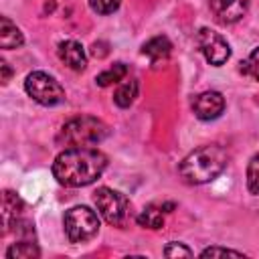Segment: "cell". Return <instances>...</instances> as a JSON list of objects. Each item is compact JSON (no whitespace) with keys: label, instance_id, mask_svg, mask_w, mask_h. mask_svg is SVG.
<instances>
[{"label":"cell","instance_id":"52a82bcc","mask_svg":"<svg viewBox=\"0 0 259 259\" xmlns=\"http://www.w3.org/2000/svg\"><path fill=\"white\" fill-rule=\"evenodd\" d=\"M196 45H198V51L204 55V59L214 67L225 65L231 57L229 42L225 40L223 34H219L212 28H200L196 34Z\"/></svg>","mask_w":259,"mask_h":259},{"label":"cell","instance_id":"4fadbf2b","mask_svg":"<svg viewBox=\"0 0 259 259\" xmlns=\"http://www.w3.org/2000/svg\"><path fill=\"white\" fill-rule=\"evenodd\" d=\"M138 225L140 227H144V229H162L164 227V208L162 206H154V204H150V206H146L140 214H138Z\"/></svg>","mask_w":259,"mask_h":259},{"label":"cell","instance_id":"9c48e42d","mask_svg":"<svg viewBox=\"0 0 259 259\" xmlns=\"http://www.w3.org/2000/svg\"><path fill=\"white\" fill-rule=\"evenodd\" d=\"M249 4L251 0H210V10L221 24H235L247 14Z\"/></svg>","mask_w":259,"mask_h":259},{"label":"cell","instance_id":"8992f818","mask_svg":"<svg viewBox=\"0 0 259 259\" xmlns=\"http://www.w3.org/2000/svg\"><path fill=\"white\" fill-rule=\"evenodd\" d=\"M24 91L28 93V97H32L36 103L45 105V107H53L65 101V89L61 87V83L45 73V71H32L26 75L24 81Z\"/></svg>","mask_w":259,"mask_h":259},{"label":"cell","instance_id":"2e32d148","mask_svg":"<svg viewBox=\"0 0 259 259\" xmlns=\"http://www.w3.org/2000/svg\"><path fill=\"white\" fill-rule=\"evenodd\" d=\"M125 73H127V67H125L123 63H115L113 67L101 71V73L95 77V83H97L99 87H107V85H111V83L121 81V79L125 77Z\"/></svg>","mask_w":259,"mask_h":259},{"label":"cell","instance_id":"6da1fadb","mask_svg":"<svg viewBox=\"0 0 259 259\" xmlns=\"http://www.w3.org/2000/svg\"><path fill=\"white\" fill-rule=\"evenodd\" d=\"M107 168V156L91 146H73L53 162V176L67 188L93 184Z\"/></svg>","mask_w":259,"mask_h":259},{"label":"cell","instance_id":"ac0fdd59","mask_svg":"<svg viewBox=\"0 0 259 259\" xmlns=\"http://www.w3.org/2000/svg\"><path fill=\"white\" fill-rule=\"evenodd\" d=\"M241 73L251 77V79H255V81H259V47L241 63Z\"/></svg>","mask_w":259,"mask_h":259},{"label":"cell","instance_id":"5b68a950","mask_svg":"<svg viewBox=\"0 0 259 259\" xmlns=\"http://www.w3.org/2000/svg\"><path fill=\"white\" fill-rule=\"evenodd\" d=\"M93 202L105 223H109L111 227H119V229L125 227L130 219V200L121 192L107 188V186H99L93 192Z\"/></svg>","mask_w":259,"mask_h":259},{"label":"cell","instance_id":"3957f363","mask_svg":"<svg viewBox=\"0 0 259 259\" xmlns=\"http://www.w3.org/2000/svg\"><path fill=\"white\" fill-rule=\"evenodd\" d=\"M109 134V127L91 115H81L69 119L59 134V140L65 142L67 146H95L103 142Z\"/></svg>","mask_w":259,"mask_h":259},{"label":"cell","instance_id":"ffe728a7","mask_svg":"<svg viewBox=\"0 0 259 259\" xmlns=\"http://www.w3.org/2000/svg\"><path fill=\"white\" fill-rule=\"evenodd\" d=\"M164 255H166V257H192V251H190L186 245L172 241V243H168V245L164 247Z\"/></svg>","mask_w":259,"mask_h":259},{"label":"cell","instance_id":"e0dca14e","mask_svg":"<svg viewBox=\"0 0 259 259\" xmlns=\"http://www.w3.org/2000/svg\"><path fill=\"white\" fill-rule=\"evenodd\" d=\"M247 188L251 194H259V154L253 156L247 166Z\"/></svg>","mask_w":259,"mask_h":259},{"label":"cell","instance_id":"d6986e66","mask_svg":"<svg viewBox=\"0 0 259 259\" xmlns=\"http://www.w3.org/2000/svg\"><path fill=\"white\" fill-rule=\"evenodd\" d=\"M121 0H89V6L97 14H113L119 8Z\"/></svg>","mask_w":259,"mask_h":259},{"label":"cell","instance_id":"44dd1931","mask_svg":"<svg viewBox=\"0 0 259 259\" xmlns=\"http://www.w3.org/2000/svg\"><path fill=\"white\" fill-rule=\"evenodd\" d=\"M219 255H233V257H243L241 251H233V249H225V247H208L200 253V257H219Z\"/></svg>","mask_w":259,"mask_h":259},{"label":"cell","instance_id":"7402d4cb","mask_svg":"<svg viewBox=\"0 0 259 259\" xmlns=\"http://www.w3.org/2000/svg\"><path fill=\"white\" fill-rule=\"evenodd\" d=\"M0 69H2V83H8V79H10V75H12L8 63H6V61H0Z\"/></svg>","mask_w":259,"mask_h":259},{"label":"cell","instance_id":"8fae6325","mask_svg":"<svg viewBox=\"0 0 259 259\" xmlns=\"http://www.w3.org/2000/svg\"><path fill=\"white\" fill-rule=\"evenodd\" d=\"M22 42H24V36L20 28L8 16H0V47L10 51V49L22 47Z\"/></svg>","mask_w":259,"mask_h":259},{"label":"cell","instance_id":"9a60e30c","mask_svg":"<svg viewBox=\"0 0 259 259\" xmlns=\"http://www.w3.org/2000/svg\"><path fill=\"white\" fill-rule=\"evenodd\" d=\"M136 97H138V81L136 79L121 83L113 93V101L117 107H130L136 101Z\"/></svg>","mask_w":259,"mask_h":259},{"label":"cell","instance_id":"277c9868","mask_svg":"<svg viewBox=\"0 0 259 259\" xmlns=\"http://www.w3.org/2000/svg\"><path fill=\"white\" fill-rule=\"evenodd\" d=\"M65 235L71 243H87L99 233V217L89 206H73L63 219Z\"/></svg>","mask_w":259,"mask_h":259},{"label":"cell","instance_id":"5bb4252c","mask_svg":"<svg viewBox=\"0 0 259 259\" xmlns=\"http://www.w3.org/2000/svg\"><path fill=\"white\" fill-rule=\"evenodd\" d=\"M6 257L8 259H36L40 257V251L34 245V241H18L6 249Z\"/></svg>","mask_w":259,"mask_h":259},{"label":"cell","instance_id":"30bf717a","mask_svg":"<svg viewBox=\"0 0 259 259\" xmlns=\"http://www.w3.org/2000/svg\"><path fill=\"white\" fill-rule=\"evenodd\" d=\"M59 59L73 71H83L87 67V55L85 49L81 47V42L77 40H63L57 49Z\"/></svg>","mask_w":259,"mask_h":259},{"label":"cell","instance_id":"7a4b0ae2","mask_svg":"<svg viewBox=\"0 0 259 259\" xmlns=\"http://www.w3.org/2000/svg\"><path fill=\"white\" fill-rule=\"evenodd\" d=\"M229 162V154L219 144H206L192 150L178 166L180 176L188 184H206L214 180Z\"/></svg>","mask_w":259,"mask_h":259},{"label":"cell","instance_id":"7c38bea8","mask_svg":"<svg viewBox=\"0 0 259 259\" xmlns=\"http://www.w3.org/2000/svg\"><path fill=\"white\" fill-rule=\"evenodd\" d=\"M170 51H172V42L168 40V36H154L148 42H144V47H142V53L152 63H158V61L166 59L170 55Z\"/></svg>","mask_w":259,"mask_h":259},{"label":"cell","instance_id":"ba28073f","mask_svg":"<svg viewBox=\"0 0 259 259\" xmlns=\"http://www.w3.org/2000/svg\"><path fill=\"white\" fill-rule=\"evenodd\" d=\"M192 111L198 119L210 121L225 111V97L219 91H202L192 101Z\"/></svg>","mask_w":259,"mask_h":259}]
</instances>
